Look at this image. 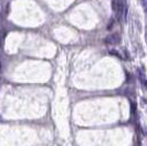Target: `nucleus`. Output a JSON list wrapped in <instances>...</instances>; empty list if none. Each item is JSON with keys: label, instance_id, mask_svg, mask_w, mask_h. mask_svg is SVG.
Masks as SVG:
<instances>
[{"label": "nucleus", "instance_id": "f257e3e1", "mask_svg": "<svg viewBox=\"0 0 147 146\" xmlns=\"http://www.w3.org/2000/svg\"><path fill=\"white\" fill-rule=\"evenodd\" d=\"M112 10L114 11V14L116 16V19L121 20L122 17L125 18L126 16V3L125 1H122V0H113L112 1Z\"/></svg>", "mask_w": 147, "mask_h": 146}, {"label": "nucleus", "instance_id": "f03ea898", "mask_svg": "<svg viewBox=\"0 0 147 146\" xmlns=\"http://www.w3.org/2000/svg\"><path fill=\"white\" fill-rule=\"evenodd\" d=\"M105 43L106 44H118L121 42V36L119 33H112V34H109V36L105 38Z\"/></svg>", "mask_w": 147, "mask_h": 146}, {"label": "nucleus", "instance_id": "7ed1b4c3", "mask_svg": "<svg viewBox=\"0 0 147 146\" xmlns=\"http://www.w3.org/2000/svg\"><path fill=\"white\" fill-rule=\"evenodd\" d=\"M142 3H143L144 10H145V12H146V15H147V1L146 0H143V1H142Z\"/></svg>", "mask_w": 147, "mask_h": 146}, {"label": "nucleus", "instance_id": "20e7f679", "mask_svg": "<svg viewBox=\"0 0 147 146\" xmlns=\"http://www.w3.org/2000/svg\"><path fill=\"white\" fill-rule=\"evenodd\" d=\"M111 54H114V55H116V57H118V58H121V55L117 53V51H115V50H111Z\"/></svg>", "mask_w": 147, "mask_h": 146}, {"label": "nucleus", "instance_id": "39448f33", "mask_svg": "<svg viewBox=\"0 0 147 146\" xmlns=\"http://www.w3.org/2000/svg\"><path fill=\"white\" fill-rule=\"evenodd\" d=\"M146 40H147V27H146Z\"/></svg>", "mask_w": 147, "mask_h": 146}]
</instances>
